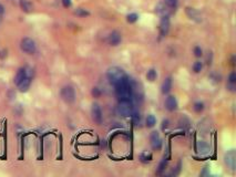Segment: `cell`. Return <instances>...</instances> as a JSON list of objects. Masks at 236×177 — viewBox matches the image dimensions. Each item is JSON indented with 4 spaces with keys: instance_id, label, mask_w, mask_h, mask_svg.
Masks as SVG:
<instances>
[{
    "instance_id": "d4e9b609",
    "label": "cell",
    "mask_w": 236,
    "mask_h": 177,
    "mask_svg": "<svg viewBox=\"0 0 236 177\" xmlns=\"http://www.w3.org/2000/svg\"><path fill=\"white\" fill-rule=\"evenodd\" d=\"M166 166H168V161H166V159H163V161L159 164V167H158V174H162V173L165 171Z\"/></svg>"
},
{
    "instance_id": "4316f807",
    "label": "cell",
    "mask_w": 236,
    "mask_h": 177,
    "mask_svg": "<svg viewBox=\"0 0 236 177\" xmlns=\"http://www.w3.org/2000/svg\"><path fill=\"white\" fill-rule=\"evenodd\" d=\"M74 14H77V16H79V17H86V16H89V12H88V11H86V10L84 9H81V8H80V9H77L76 10V11H74Z\"/></svg>"
},
{
    "instance_id": "7c38bea8",
    "label": "cell",
    "mask_w": 236,
    "mask_h": 177,
    "mask_svg": "<svg viewBox=\"0 0 236 177\" xmlns=\"http://www.w3.org/2000/svg\"><path fill=\"white\" fill-rule=\"evenodd\" d=\"M165 107L170 112H174L177 109V101L175 99V96L168 95L165 100Z\"/></svg>"
},
{
    "instance_id": "484cf974",
    "label": "cell",
    "mask_w": 236,
    "mask_h": 177,
    "mask_svg": "<svg viewBox=\"0 0 236 177\" xmlns=\"http://www.w3.org/2000/svg\"><path fill=\"white\" fill-rule=\"evenodd\" d=\"M202 68H203V64L200 61H197V62H195V63L193 64V71L195 73H200L202 71Z\"/></svg>"
},
{
    "instance_id": "f1b7e54d",
    "label": "cell",
    "mask_w": 236,
    "mask_h": 177,
    "mask_svg": "<svg viewBox=\"0 0 236 177\" xmlns=\"http://www.w3.org/2000/svg\"><path fill=\"white\" fill-rule=\"evenodd\" d=\"M194 55H195L196 58H201L203 55V51H202V49H201L200 47H195L194 48Z\"/></svg>"
},
{
    "instance_id": "52a82bcc",
    "label": "cell",
    "mask_w": 236,
    "mask_h": 177,
    "mask_svg": "<svg viewBox=\"0 0 236 177\" xmlns=\"http://www.w3.org/2000/svg\"><path fill=\"white\" fill-rule=\"evenodd\" d=\"M224 162L232 171H234L236 167V152L234 150H228L224 155Z\"/></svg>"
},
{
    "instance_id": "2e32d148",
    "label": "cell",
    "mask_w": 236,
    "mask_h": 177,
    "mask_svg": "<svg viewBox=\"0 0 236 177\" xmlns=\"http://www.w3.org/2000/svg\"><path fill=\"white\" fill-rule=\"evenodd\" d=\"M171 89H172V77H168L162 83V93L163 94H168V92L171 91Z\"/></svg>"
},
{
    "instance_id": "4fadbf2b",
    "label": "cell",
    "mask_w": 236,
    "mask_h": 177,
    "mask_svg": "<svg viewBox=\"0 0 236 177\" xmlns=\"http://www.w3.org/2000/svg\"><path fill=\"white\" fill-rule=\"evenodd\" d=\"M122 40V37H121V33L119 31H112L109 36V43L111 46L117 47L120 44V42Z\"/></svg>"
},
{
    "instance_id": "ffe728a7",
    "label": "cell",
    "mask_w": 236,
    "mask_h": 177,
    "mask_svg": "<svg viewBox=\"0 0 236 177\" xmlns=\"http://www.w3.org/2000/svg\"><path fill=\"white\" fill-rule=\"evenodd\" d=\"M156 77H158L156 70H154V69H150V70L148 71V73H146V79H148L150 82H153L156 80Z\"/></svg>"
},
{
    "instance_id": "e575fe53",
    "label": "cell",
    "mask_w": 236,
    "mask_h": 177,
    "mask_svg": "<svg viewBox=\"0 0 236 177\" xmlns=\"http://www.w3.org/2000/svg\"><path fill=\"white\" fill-rule=\"evenodd\" d=\"M0 21H1V16H0Z\"/></svg>"
},
{
    "instance_id": "cb8c5ba5",
    "label": "cell",
    "mask_w": 236,
    "mask_h": 177,
    "mask_svg": "<svg viewBox=\"0 0 236 177\" xmlns=\"http://www.w3.org/2000/svg\"><path fill=\"white\" fill-rule=\"evenodd\" d=\"M164 5L168 6L170 9H175L177 6V0H164Z\"/></svg>"
},
{
    "instance_id": "7402d4cb",
    "label": "cell",
    "mask_w": 236,
    "mask_h": 177,
    "mask_svg": "<svg viewBox=\"0 0 236 177\" xmlns=\"http://www.w3.org/2000/svg\"><path fill=\"white\" fill-rule=\"evenodd\" d=\"M193 109L196 113H202L204 111V103L203 102H196V103H194Z\"/></svg>"
},
{
    "instance_id": "3957f363",
    "label": "cell",
    "mask_w": 236,
    "mask_h": 177,
    "mask_svg": "<svg viewBox=\"0 0 236 177\" xmlns=\"http://www.w3.org/2000/svg\"><path fill=\"white\" fill-rule=\"evenodd\" d=\"M133 104L131 103L130 100H121L119 102L118 105V112L124 118H129L131 116L133 113Z\"/></svg>"
},
{
    "instance_id": "44dd1931",
    "label": "cell",
    "mask_w": 236,
    "mask_h": 177,
    "mask_svg": "<svg viewBox=\"0 0 236 177\" xmlns=\"http://www.w3.org/2000/svg\"><path fill=\"white\" fill-rule=\"evenodd\" d=\"M145 122H146V126L148 127H153V126H155V124H156V118H155L154 115L150 114V115H148Z\"/></svg>"
},
{
    "instance_id": "4dcf8cb0",
    "label": "cell",
    "mask_w": 236,
    "mask_h": 177,
    "mask_svg": "<svg viewBox=\"0 0 236 177\" xmlns=\"http://www.w3.org/2000/svg\"><path fill=\"white\" fill-rule=\"evenodd\" d=\"M141 158L143 159V161H151V159H152V155L146 154V153H143V154L141 155Z\"/></svg>"
},
{
    "instance_id": "e0dca14e",
    "label": "cell",
    "mask_w": 236,
    "mask_h": 177,
    "mask_svg": "<svg viewBox=\"0 0 236 177\" xmlns=\"http://www.w3.org/2000/svg\"><path fill=\"white\" fill-rule=\"evenodd\" d=\"M235 85H236V75L235 72H232L228 75V79H227V89L231 90L232 92H234L235 91Z\"/></svg>"
},
{
    "instance_id": "7a4b0ae2",
    "label": "cell",
    "mask_w": 236,
    "mask_h": 177,
    "mask_svg": "<svg viewBox=\"0 0 236 177\" xmlns=\"http://www.w3.org/2000/svg\"><path fill=\"white\" fill-rule=\"evenodd\" d=\"M106 75H108V79H109V81L115 85V84H118L120 82L124 80L125 77H127V74L124 73L121 68H119V67H112V68H110L108 70V72H106Z\"/></svg>"
},
{
    "instance_id": "836d02e7",
    "label": "cell",
    "mask_w": 236,
    "mask_h": 177,
    "mask_svg": "<svg viewBox=\"0 0 236 177\" xmlns=\"http://www.w3.org/2000/svg\"><path fill=\"white\" fill-rule=\"evenodd\" d=\"M4 12H5V8H4V6L2 5H0V16H2Z\"/></svg>"
},
{
    "instance_id": "5bb4252c",
    "label": "cell",
    "mask_w": 236,
    "mask_h": 177,
    "mask_svg": "<svg viewBox=\"0 0 236 177\" xmlns=\"http://www.w3.org/2000/svg\"><path fill=\"white\" fill-rule=\"evenodd\" d=\"M28 72H29V68H21L19 69V71L17 72L16 77H14V84L18 85L20 82L22 81L24 77H27Z\"/></svg>"
},
{
    "instance_id": "8fae6325",
    "label": "cell",
    "mask_w": 236,
    "mask_h": 177,
    "mask_svg": "<svg viewBox=\"0 0 236 177\" xmlns=\"http://www.w3.org/2000/svg\"><path fill=\"white\" fill-rule=\"evenodd\" d=\"M185 12L187 14V17L192 20H194L195 22H202V14L197 11L194 8H191V7H187L185 9Z\"/></svg>"
},
{
    "instance_id": "1f68e13d",
    "label": "cell",
    "mask_w": 236,
    "mask_h": 177,
    "mask_svg": "<svg viewBox=\"0 0 236 177\" xmlns=\"http://www.w3.org/2000/svg\"><path fill=\"white\" fill-rule=\"evenodd\" d=\"M62 5L64 8H69L71 6V0H62Z\"/></svg>"
},
{
    "instance_id": "277c9868",
    "label": "cell",
    "mask_w": 236,
    "mask_h": 177,
    "mask_svg": "<svg viewBox=\"0 0 236 177\" xmlns=\"http://www.w3.org/2000/svg\"><path fill=\"white\" fill-rule=\"evenodd\" d=\"M60 95H61V99L68 103V104H71L74 102L76 100V91L71 85H65L61 89V92H60Z\"/></svg>"
},
{
    "instance_id": "f546056e",
    "label": "cell",
    "mask_w": 236,
    "mask_h": 177,
    "mask_svg": "<svg viewBox=\"0 0 236 177\" xmlns=\"http://www.w3.org/2000/svg\"><path fill=\"white\" fill-rule=\"evenodd\" d=\"M92 94H93L94 97H99V96L101 95V92L98 87H93V90H92Z\"/></svg>"
},
{
    "instance_id": "ac0fdd59",
    "label": "cell",
    "mask_w": 236,
    "mask_h": 177,
    "mask_svg": "<svg viewBox=\"0 0 236 177\" xmlns=\"http://www.w3.org/2000/svg\"><path fill=\"white\" fill-rule=\"evenodd\" d=\"M168 6L163 5V4H159L158 5V7H156V12L159 14H161L162 17L163 16H168Z\"/></svg>"
},
{
    "instance_id": "d6a6232c",
    "label": "cell",
    "mask_w": 236,
    "mask_h": 177,
    "mask_svg": "<svg viewBox=\"0 0 236 177\" xmlns=\"http://www.w3.org/2000/svg\"><path fill=\"white\" fill-rule=\"evenodd\" d=\"M168 120H164V121H163V126H162V130H164L165 127H168Z\"/></svg>"
},
{
    "instance_id": "5b68a950",
    "label": "cell",
    "mask_w": 236,
    "mask_h": 177,
    "mask_svg": "<svg viewBox=\"0 0 236 177\" xmlns=\"http://www.w3.org/2000/svg\"><path fill=\"white\" fill-rule=\"evenodd\" d=\"M20 48L23 52H26L28 54H33L37 49L36 42L30 38H23L20 42Z\"/></svg>"
},
{
    "instance_id": "30bf717a",
    "label": "cell",
    "mask_w": 236,
    "mask_h": 177,
    "mask_svg": "<svg viewBox=\"0 0 236 177\" xmlns=\"http://www.w3.org/2000/svg\"><path fill=\"white\" fill-rule=\"evenodd\" d=\"M168 30H170V19L168 16H163L161 21H160V33L161 36L164 37L168 34Z\"/></svg>"
},
{
    "instance_id": "8992f818",
    "label": "cell",
    "mask_w": 236,
    "mask_h": 177,
    "mask_svg": "<svg viewBox=\"0 0 236 177\" xmlns=\"http://www.w3.org/2000/svg\"><path fill=\"white\" fill-rule=\"evenodd\" d=\"M91 114H92V118L93 121L96 123V124H102L103 122V115H102V110H101V106L98 103H94L92 105V109H91Z\"/></svg>"
},
{
    "instance_id": "d6986e66",
    "label": "cell",
    "mask_w": 236,
    "mask_h": 177,
    "mask_svg": "<svg viewBox=\"0 0 236 177\" xmlns=\"http://www.w3.org/2000/svg\"><path fill=\"white\" fill-rule=\"evenodd\" d=\"M20 7L24 12H30L32 9V5L29 0H20Z\"/></svg>"
},
{
    "instance_id": "9c48e42d",
    "label": "cell",
    "mask_w": 236,
    "mask_h": 177,
    "mask_svg": "<svg viewBox=\"0 0 236 177\" xmlns=\"http://www.w3.org/2000/svg\"><path fill=\"white\" fill-rule=\"evenodd\" d=\"M31 81H32V70L29 68V72H28L27 77L23 79L22 81L19 83L18 87H19V91L20 92H27L29 90V87H30V84H31Z\"/></svg>"
},
{
    "instance_id": "6da1fadb",
    "label": "cell",
    "mask_w": 236,
    "mask_h": 177,
    "mask_svg": "<svg viewBox=\"0 0 236 177\" xmlns=\"http://www.w3.org/2000/svg\"><path fill=\"white\" fill-rule=\"evenodd\" d=\"M115 93L117 96L119 97V100H131L132 97V84L129 77H125L124 80L115 84Z\"/></svg>"
},
{
    "instance_id": "603a6c76",
    "label": "cell",
    "mask_w": 236,
    "mask_h": 177,
    "mask_svg": "<svg viewBox=\"0 0 236 177\" xmlns=\"http://www.w3.org/2000/svg\"><path fill=\"white\" fill-rule=\"evenodd\" d=\"M131 118H132V121H133V123H134L135 125H139V124L141 123V116H140V114L137 113V112H135V111H133V113H132Z\"/></svg>"
},
{
    "instance_id": "9a60e30c",
    "label": "cell",
    "mask_w": 236,
    "mask_h": 177,
    "mask_svg": "<svg viewBox=\"0 0 236 177\" xmlns=\"http://www.w3.org/2000/svg\"><path fill=\"white\" fill-rule=\"evenodd\" d=\"M209 150H211V148H209V144H207L206 142H204V141L197 142V152H199L201 155L209 154Z\"/></svg>"
},
{
    "instance_id": "ba28073f",
    "label": "cell",
    "mask_w": 236,
    "mask_h": 177,
    "mask_svg": "<svg viewBox=\"0 0 236 177\" xmlns=\"http://www.w3.org/2000/svg\"><path fill=\"white\" fill-rule=\"evenodd\" d=\"M150 143L152 148L154 150H160L161 147H162V138L160 136L159 132H152L150 135Z\"/></svg>"
},
{
    "instance_id": "83f0119b",
    "label": "cell",
    "mask_w": 236,
    "mask_h": 177,
    "mask_svg": "<svg viewBox=\"0 0 236 177\" xmlns=\"http://www.w3.org/2000/svg\"><path fill=\"white\" fill-rule=\"evenodd\" d=\"M137 18H139V17H137V14H131L127 17V20L129 23H134L136 20H137Z\"/></svg>"
}]
</instances>
